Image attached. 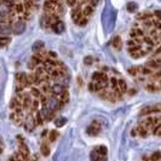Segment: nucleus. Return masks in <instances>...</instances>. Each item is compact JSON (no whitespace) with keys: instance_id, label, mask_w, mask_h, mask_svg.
I'll return each instance as SVG.
<instances>
[{"instance_id":"4d7b16f0","label":"nucleus","mask_w":161,"mask_h":161,"mask_svg":"<svg viewBox=\"0 0 161 161\" xmlns=\"http://www.w3.org/2000/svg\"><path fill=\"white\" fill-rule=\"evenodd\" d=\"M27 161H32V160H30V159H29V160H27Z\"/></svg>"},{"instance_id":"a18cd8bd","label":"nucleus","mask_w":161,"mask_h":161,"mask_svg":"<svg viewBox=\"0 0 161 161\" xmlns=\"http://www.w3.org/2000/svg\"><path fill=\"white\" fill-rule=\"evenodd\" d=\"M98 1H99V0H90V2H91L90 5H91L92 7H94V6H97V5H98Z\"/></svg>"},{"instance_id":"4468645a","label":"nucleus","mask_w":161,"mask_h":161,"mask_svg":"<svg viewBox=\"0 0 161 161\" xmlns=\"http://www.w3.org/2000/svg\"><path fill=\"white\" fill-rule=\"evenodd\" d=\"M90 159H91V161H105L107 160V158H105V156L101 155V154H98L96 150H92L91 151Z\"/></svg>"},{"instance_id":"bf43d9fd","label":"nucleus","mask_w":161,"mask_h":161,"mask_svg":"<svg viewBox=\"0 0 161 161\" xmlns=\"http://www.w3.org/2000/svg\"><path fill=\"white\" fill-rule=\"evenodd\" d=\"M160 89H161V85H160Z\"/></svg>"},{"instance_id":"2f4dec72","label":"nucleus","mask_w":161,"mask_h":161,"mask_svg":"<svg viewBox=\"0 0 161 161\" xmlns=\"http://www.w3.org/2000/svg\"><path fill=\"white\" fill-rule=\"evenodd\" d=\"M58 137V132L56 130H52V131H50V133H48V140L50 142H55Z\"/></svg>"},{"instance_id":"473e14b6","label":"nucleus","mask_w":161,"mask_h":161,"mask_svg":"<svg viewBox=\"0 0 161 161\" xmlns=\"http://www.w3.org/2000/svg\"><path fill=\"white\" fill-rule=\"evenodd\" d=\"M66 122H67L66 117H57V119H55V125L57 127H62Z\"/></svg>"},{"instance_id":"b1692460","label":"nucleus","mask_w":161,"mask_h":161,"mask_svg":"<svg viewBox=\"0 0 161 161\" xmlns=\"http://www.w3.org/2000/svg\"><path fill=\"white\" fill-rule=\"evenodd\" d=\"M117 86H119V90L121 91V93H126L127 92V84L124 79H119L117 80Z\"/></svg>"},{"instance_id":"aec40b11","label":"nucleus","mask_w":161,"mask_h":161,"mask_svg":"<svg viewBox=\"0 0 161 161\" xmlns=\"http://www.w3.org/2000/svg\"><path fill=\"white\" fill-rule=\"evenodd\" d=\"M92 15H93V7H92L91 5H86V6L82 9V16L89 18Z\"/></svg>"},{"instance_id":"c85d7f7f","label":"nucleus","mask_w":161,"mask_h":161,"mask_svg":"<svg viewBox=\"0 0 161 161\" xmlns=\"http://www.w3.org/2000/svg\"><path fill=\"white\" fill-rule=\"evenodd\" d=\"M161 160V151H154L149 158V161H160Z\"/></svg>"},{"instance_id":"5701e85b","label":"nucleus","mask_w":161,"mask_h":161,"mask_svg":"<svg viewBox=\"0 0 161 161\" xmlns=\"http://www.w3.org/2000/svg\"><path fill=\"white\" fill-rule=\"evenodd\" d=\"M58 98H59V101L62 102V103H64V104H67L68 103V101H69V92L68 90H64V91L62 92L59 96H58Z\"/></svg>"},{"instance_id":"864d4df0","label":"nucleus","mask_w":161,"mask_h":161,"mask_svg":"<svg viewBox=\"0 0 161 161\" xmlns=\"http://www.w3.org/2000/svg\"><path fill=\"white\" fill-rule=\"evenodd\" d=\"M33 1H34L35 4H36V2H38V1H39V0H33Z\"/></svg>"},{"instance_id":"09e8293b","label":"nucleus","mask_w":161,"mask_h":161,"mask_svg":"<svg viewBox=\"0 0 161 161\" xmlns=\"http://www.w3.org/2000/svg\"><path fill=\"white\" fill-rule=\"evenodd\" d=\"M32 161H39V156H38V154H34V155H33V160Z\"/></svg>"},{"instance_id":"9d476101","label":"nucleus","mask_w":161,"mask_h":161,"mask_svg":"<svg viewBox=\"0 0 161 161\" xmlns=\"http://www.w3.org/2000/svg\"><path fill=\"white\" fill-rule=\"evenodd\" d=\"M51 28H52V30H53L56 34H62V33L66 30V25H64V23L62 22L61 20H59L58 22L55 23V24H53Z\"/></svg>"},{"instance_id":"f257e3e1","label":"nucleus","mask_w":161,"mask_h":161,"mask_svg":"<svg viewBox=\"0 0 161 161\" xmlns=\"http://www.w3.org/2000/svg\"><path fill=\"white\" fill-rule=\"evenodd\" d=\"M44 11L45 13H48V15H61L63 9H62V5L59 4V1H56V0H46L44 2Z\"/></svg>"},{"instance_id":"0eeeda50","label":"nucleus","mask_w":161,"mask_h":161,"mask_svg":"<svg viewBox=\"0 0 161 161\" xmlns=\"http://www.w3.org/2000/svg\"><path fill=\"white\" fill-rule=\"evenodd\" d=\"M35 126H36V124H35L34 117H33V115L30 114L29 116H28V119H25V120H24V122H23V127H24V130H25V131L32 132V131L35 128Z\"/></svg>"},{"instance_id":"f704fd0d","label":"nucleus","mask_w":161,"mask_h":161,"mask_svg":"<svg viewBox=\"0 0 161 161\" xmlns=\"http://www.w3.org/2000/svg\"><path fill=\"white\" fill-rule=\"evenodd\" d=\"M145 66H147V67H149L150 69H156V68H159V67H160V64H158L155 59H153V61H149V62H148V63H147Z\"/></svg>"},{"instance_id":"4c0bfd02","label":"nucleus","mask_w":161,"mask_h":161,"mask_svg":"<svg viewBox=\"0 0 161 161\" xmlns=\"http://www.w3.org/2000/svg\"><path fill=\"white\" fill-rule=\"evenodd\" d=\"M66 2H67V5H68L69 7H75V6H78L79 5V0H66Z\"/></svg>"},{"instance_id":"423d86ee","label":"nucleus","mask_w":161,"mask_h":161,"mask_svg":"<svg viewBox=\"0 0 161 161\" xmlns=\"http://www.w3.org/2000/svg\"><path fill=\"white\" fill-rule=\"evenodd\" d=\"M70 16H71V20H73V22L74 23H79L81 18H82V10H81V7L78 5V6H75V7H73V10L70 12Z\"/></svg>"},{"instance_id":"2eb2a0df","label":"nucleus","mask_w":161,"mask_h":161,"mask_svg":"<svg viewBox=\"0 0 161 161\" xmlns=\"http://www.w3.org/2000/svg\"><path fill=\"white\" fill-rule=\"evenodd\" d=\"M145 89L148 90L149 92H158L160 91V85L158 84V82H149V84H147V86H145Z\"/></svg>"},{"instance_id":"6e6d98bb","label":"nucleus","mask_w":161,"mask_h":161,"mask_svg":"<svg viewBox=\"0 0 161 161\" xmlns=\"http://www.w3.org/2000/svg\"><path fill=\"white\" fill-rule=\"evenodd\" d=\"M7 1H12V2H13V1H16V0H7Z\"/></svg>"},{"instance_id":"c9c22d12","label":"nucleus","mask_w":161,"mask_h":161,"mask_svg":"<svg viewBox=\"0 0 161 161\" xmlns=\"http://www.w3.org/2000/svg\"><path fill=\"white\" fill-rule=\"evenodd\" d=\"M94 150H96L98 154L103 155V156H105V155H107V148H105L104 145H99V147H97V148H96Z\"/></svg>"},{"instance_id":"79ce46f5","label":"nucleus","mask_w":161,"mask_h":161,"mask_svg":"<svg viewBox=\"0 0 161 161\" xmlns=\"http://www.w3.org/2000/svg\"><path fill=\"white\" fill-rule=\"evenodd\" d=\"M126 45H127V47H135V46H140V45H137V44H136V41H135L133 39H130V40H127Z\"/></svg>"},{"instance_id":"f8f14e48","label":"nucleus","mask_w":161,"mask_h":161,"mask_svg":"<svg viewBox=\"0 0 161 161\" xmlns=\"http://www.w3.org/2000/svg\"><path fill=\"white\" fill-rule=\"evenodd\" d=\"M20 107H22V101L16 96V97L12 98L11 102H10V109H11V110H15V109H17V108H20Z\"/></svg>"},{"instance_id":"37998d69","label":"nucleus","mask_w":161,"mask_h":161,"mask_svg":"<svg viewBox=\"0 0 161 161\" xmlns=\"http://www.w3.org/2000/svg\"><path fill=\"white\" fill-rule=\"evenodd\" d=\"M84 62H85V64H87V66H91L92 63H93V58L91 56H87V57L84 58Z\"/></svg>"},{"instance_id":"cd10ccee","label":"nucleus","mask_w":161,"mask_h":161,"mask_svg":"<svg viewBox=\"0 0 161 161\" xmlns=\"http://www.w3.org/2000/svg\"><path fill=\"white\" fill-rule=\"evenodd\" d=\"M40 105H41V104H40V101H39L38 98H34V99H33V103H32V109H30V112H32V113L38 112Z\"/></svg>"},{"instance_id":"ddd939ff","label":"nucleus","mask_w":161,"mask_h":161,"mask_svg":"<svg viewBox=\"0 0 161 161\" xmlns=\"http://www.w3.org/2000/svg\"><path fill=\"white\" fill-rule=\"evenodd\" d=\"M137 132H138V135L143 138L148 137V135H149V130L144 126V125H142V124H139V125H138Z\"/></svg>"},{"instance_id":"7c9ffc66","label":"nucleus","mask_w":161,"mask_h":161,"mask_svg":"<svg viewBox=\"0 0 161 161\" xmlns=\"http://www.w3.org/2000/svg\"><path fill=\"white\" fill-rule=\"evenodd\" d=\"M126 9H127V11L128 12H135V11H137L138 5L136 4V2H128V4H127V6H126Z\"/></svg>"},{"instance_id":"a19ab883","label":"nucleus","mask_w":161,"mask_h":161,"mask_svg":"<svg viewBox=\"0 0 161 161\" xmlns=\"http://www.w3.org/2000/svg\"><path fill=\"white\" fill-rule=\"evenodd\" d=\"M47 57L51 59H57V53L55 51H47Z\"/></svg>"},{"instance_id":"bb28decb","label":"nucleus","mask_w":161,"mask_h":161,"mask_svg":"<svg viewBox=\"0 0 161 161\" xmlns=\"http://www.w3.org/2000/svg\"><path fill=\"white\" fill-rule=\"evenodd\" d=\"M154 15H151L149 12H143V13H138L137 15V20H142V21H145V20H150Z\"/></svg>"},{"instance_id":"c03bdc74","label":"nucleus","mask_w":161,"mask_h":161,"mask_svg":"<svg viewBox=\"0 0 161 161\" xmlns=\"http://www.w3.org/2000/svg\"><path fill=\"white\" fill-rule=\"evenodd\" d=\"M154 16H155V18H158L159 21H161V10H156L154 12Z\"/></svg>"},{"instance_id":"5fc2aeb1","label":"nucleus","mask_w":161,"mask_h":161,"mask_svg":"<svg viewBox=\"0 0 161 161\" xmlns=\"http://www.w3.org/2000/svg\"><path fill=\"white\" fill-rule=\"evenodd\" d=\"M1 27H2V23H0V29H1Z\"/></svg>"},{"instance_id":"ea45409f","label":"nucleus","mask_w":161,"mask_h":161,"mask_svg":"<svg viewBox=\"0 0 161 161\" xmlns=\"http://www.w3.org/2000/svg\"><path fill=\"white\" fill-rule=\"evenodd\" d=\"M87 22H89V18H87V17H84V16H82V18H81L80 21H79V23H78V24H79L80 27H85V25L87 24Z\"/></svg>"},{"instance_id":"393cba45","label":"nucleus","mask_w":161,"mask_h":161,"mask_svg":"<svg viewBox=\"0 0 161 161\" xmlns=\"http://www.w3.org/2000/svg\"><path fill=\"white\" fill-rule=\"evenodd\" d=\"M10 43H11V38L10 36H6V35L0 36V47H5V46L9 45Z\"/></svg>"},{"instance_id":"f03ea898","label":"nucleus","mask_w":161,"mask_h":161,"mask_svg":"<svg viewBox=\"0 0 161 161\" xmlns=\"http://www.w3.org/2000/svg\"><path fill=\"white\" fill-rule=\"evenodd\" d=\"M156 113H161V108L160 104H155V105H148V107H144L139 115L140 116H144V115H151V114H156Z\"/></svg>"},{"instance_id":"6e6552de","label":"nucleus","mask_w":161,"mask_h":161,"mask_svg":"<svg viewBox=\"0 0 161 161\" xmlns=\"http://www.w3.org/2000/svg\"><path fill=\"white\" fill-rule=\"evenodd\" d=\"M10 119L16 125H18V126H23V122L25 120L24 119V114H17L16 112H12L11 114H10Z\"/></svg>"},{"instance_id":"49530a36","label":"nucleus","mask_w":161,"mask_h":161,"mask_svg":"<svg viewBox=\"0 0 161 161\" xmlns=\"http://www.w3.org/2000/svg\"><path fill=\"white\" fill-rule=\"evenodd\" d=\"M137 135H138V132H137V127H136V128H133V130L131 131V136H132V137H136Z\"/></svg>"},{"instance_id":"6ab92c4d","label":"nucleus","mask_w":161,"mask_h":161,"mask_svg":"<svg viewBox=\"0 0 161 161\" xmlns=\"http://www.w3.org/2000/svg\"><path fill=\"white\" fill-rule=\"evenodd\" d=\"M30 94H32V97L33 98H40V96L43 94V92H41V90L38 87V86H32L30 87Z\"/></svg>"},{"instance_id":"de8ad7c7","label":"nucleus","mask_w":161,"mask_h":161,"mask_svg":"<svg viewBox=\"0 0 161 161\" xmlns=\"http://www.w3.org/2000/svg\"><path fill=\"white\" fill-rule=\"evenodd\" d=\"M89 90L93 92V81H91V82L89 84Z\"/></svg>"},{"instance_id":"a211bd4d","label":"nucleus","mask_w":161,"mask_h":161,"mask_svg":"<svg viewBox=\"0 0 161 161\" xmlns=\"http://www.w3.org/2000/svg\"><path fill=\"white\" fill-rule=\"evenodd\" d=\"M13 10H15V12H16L18 16H21L22 13H24V12H25V7H24L23 2H17V4H15V6H13Z\"/></svg>"},{"instance_id":"4be33fe9","label":"nucleus","mask_w":161,"mask_h":161,"mask_svg":"<svg viewBox=\"0 0 161 161\" xmlns=\"http://www.w3.org/2000/svg\"><path fill=\"white\" fill-rule=\"evenodd\" d=\"M138 73L142 74V75H151L153 74V69H150L149 67L144 66V67H137Z\"/></svg>"},{"instance_id":"8fccbe9b","label":"nucleus","mask_w":161,"mask_h":161,"mask_svg":"<svg viewBox=\"0 0 161 161\" xmlns=\"http://www.w3.org/2000/svg\"><path fill=\"white\" fill-rule=\"evenodd\" d=\"M155 61H156V63H158V64H160V66H161V57L155 58Z\"/></svg>"},{"instance_id":"e433bc0d","label":"nucleus","mask_w":161,"mask_h":161,"mask_svg":"<svg viewBox=\"0 0 161 161\" xmlns=\"http://www.w3.org/2000/svg\"><path fill=\"white\" fill-rule=\"evenodd\" d=\"M151 22H153V28H155V29H158L159 32L161 30V21H159L158 18H155V20H151Z\"/></svg>"},{"instance_id":"412c9836","label":"nucleus","mask_w":161,"mask_h":161,"mask_svg":"<svg viewBox=\"0 0 161 161\" xmlns=\"http://www.w3.org/2000/svg\"><path fill=\"white\" fill-rule=\"evenodd\" d=\"M113 47L116 48V50H121L122 48V41H121V38L119 35H116L113 39Z\"/></svg>"},{"instance_id":"13d9d810","label":"nucleus","mask_w":161,"mask_h":161,"mask_svg":"<svg viewBox=\"0 0 161 161\" xmlns=\"http://www.w3.org/2000/svg\"><path fill=\"white\" fill-rule=\"evenodd\" d=\"M159 104H160V108H161V103H159Z\"/></svg>"},{"instance_id":"3c124183","label":"nucleus","mask_w":161,"mask_h":161,"mask_svg":"<svg viewBox=\"0 0 161 161\" xmlns=\"http://www.w3.org/2000/svg\"><path fill=\"white\" fill-rule=\"evenodd\" d=\"M135 93H136V90H131L130 91V94H135Z\"/></svg>"},{"instance_id":"72a5a7b5","label":"nucleus","mask_w":161,"mask_h":161,"mask_svg":"<svg viewBox=\"0 0 161 161\" xmlns=\"http://www.w3.org/2000/svg\"><path fill=\"white\" fill-rule=\"evenodd\" d=\"M109 81H110V87H112V90L114 91V90H119V86H117V79L116 78H110L109 79Z\"/></svg>"},{"instance_id":"7ed1b4c3","label":"nucleus","mask_w":161,"mask_h":161,"mask_svg":"<svg viewBox=\"0 0 161 161\" xmlns=\"http://www.w3.org/2000/svg\"><path fill=\"white\" fill-rule=\"evenodd\" d=\"M25 30V22L22 20H18V21H15L12 23V33L13 34H22L23 32Z\"/></svg>"},{"instance_id":"c756f323","label":"nucleus","mask_w":161,"mask_h":161,"mask_svg":"<svg viewBox=\"0 0 161 161\" xmlns=\"http://www.w3.org/2000/svg\"><path fill=\"white\" fill-rule=\"evenodd\" d=\"M151 133H153L154 136H161V122L151 128Z\"/></svg>"},{"instance_id":"dca6fc26","label":"nucleus","mask_w":161,"mask_h":161,"mask_svg":"<svg viewBox=\"0 0 161 161\" xmlns=\"http://www.w3.org/2000/svg\"><path fill=\"white\" fill-rule=\"evenodd\" d=\"M45 50V45H44V43L43 41H35L34 45H33V51H34V53H38V52H41V51H44Z\"/></svg>"},{"instance_id":"39448f33","label":"nucleus","mask_w":161,"mask_h":161,"mask_svg":"<svg viewBox=\"0 0 161 161\" xmlns=\"http://www.w3.org/2000/svg\"><path fill=\"white\" fill-rule=\"evenodd\" d=\"M33 99H34V98L32 97L30 93H24V97H23V99H22V108L24 112H25V110H29V112H30Z\"/></svg>"},{"instance_id":"f3484780","label":"nucleus","mask_w":161,"mask_h":161,"mask_svg":"<svg viewBox=\"0 0 161 161\" xmlns=\"http://www.w3.org/2000/svg\"><path fill=\"white\" fill-rule=\"evenodd\" d=\"M34 120H35V124H36V126H41L43 124H44V117H43V115H41V112L40 110H38V112H35V115H34Z\"/></svg>"},{"instance_id":"9b49d317","label":"nucleus","mask_w":161,"mask_h":161,"mask_svg":"<svg viewBox=\"0 0 161 161\" xmlns=\"http://www.w3.org/2000/svg\"><path fill=\"white\" fill-rule=\"evenodd\" d=\"M130 36H131V39H135V38H143L144 36V30L142 29V28H133V29H131V32H130Z\"/></svg>"},{"instance_id":"a878e982","label":"nucleus","mask_w":161,"mask_h":161,"mask_svg":"<svg viewBox=\"0 0 161 161\" xmlns=\"http://www.w3.org/2000/svg\"><path fill=\"white\" fill-rule=\"evenodd\" d=\"M40 151H41L43 156H48L50 155V147L47 145V143H43L40 145Z\"/></svg>"},{"instance_id":"603ef678","label":"nucleus","mask_w":161,"mask_h":161,"mask_svg":"<svg viewBox=\"0 0 161 161\" xmlns=\"http://www.w3.org/2000/svg\"><path fill=\"white\" fill-rule=\"evenodd\" d=\"M81 4H84V2H86V1H90V0H79Z\"/></svg>"},{"instance_id":"1a4fd4ad","label":"nucleus","mask_w":161,"mask_h":161,"mask_svg":"<svg viewBox=\"0 0 161 161\" xmlns=\"http://www.w3.org/2000/svg\"><path fill=\"white\" fill-rule=\"evenodd\" d=\"M109 78L105 73H102V71H94L92 74V81L96 82V81H108Z\"/></svg>"},{"instance_id":"20e7f679","label":"nucleus","mask_w":161,"mask_h":161,"mask_svg":"<svg viewBox=\"0 0 161 161\" xmlns=\"http://www.w3.org/2000/svg\"><path fill=\"white\" fill-rule=\"evenodd\" d=\"M101 130H102L101 122H98V121H92L91 125L87 127L86 132H87V135H90V136H96V135H98V133L101 132Z\"/></svg>"},{"instance_id":"58836bf2","label":"nucleus","mask_w":161,"mask_h":161,"mask_svg":"<svg viewBox=\"0 0 161 161\" xmlns=\"http://www.w3.org/2000/svg\"><path fill=\"white\" fill-rule=\"evenodd\" d=\"M128 74H130V75H132V76H137L138 74H139V73H138V68L137 67H132V68H130L128 69Z\"/></svg>"}]
</instances>
